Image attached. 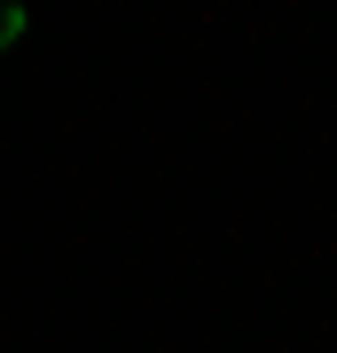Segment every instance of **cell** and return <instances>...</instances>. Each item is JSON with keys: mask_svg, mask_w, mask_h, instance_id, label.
<instances>
[{"mask_svg": "<svg viewBox=\"0 0 337 353\" xmlns=\"http://www.w3.org/2000/svg\"><path fill=\"white\" fill-rule=\"evenodd\" d=\"M24 24H32V16H24V8H16V0H0V55H8V48H16V39H24Z\"/></svg>", "mask_w": 337, "mask_h": 353, "instance_id": "6da1fadb", "label": "cell"}]
</instances>
